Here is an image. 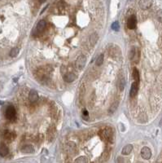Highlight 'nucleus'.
Here are the masks:
<instances>
[{
	"label": "nucleus",
	"mask_w": 162,
	"mask_h": 163,
	"mask_svg": "<svg viewBox=\"0 0 162 163\" xmlns=\"http://www.w3.org/2000/svg\"><path fill=\"white\" fill-rule=\"evenodd\" d=\"M76 78H77L76 75L73 73H66L64 75V81L66 82V83H72V82L75 81Z\"/></svg>",
	"instance_id": "9d476101"
},
{
	"label": "nucleus",
	"mask_w": 162,
	"mask_h": 163,
	"mask_svg": "<svg viewBox=\"0 0 162 163\" xmlns=\"http://www.w3.org/2000/svg\"><path fill=\"white\" fill-rule=\"evenodd\" d=\"M74 163H88V159H87L86 157H79L77 158L75 161H74Z\"/></svg>",
	"instance_id": "aec40b11"
},
{
	"label": "nucleus",
	"mask_w": 162,
	"mask_h": 163,
	"mask_svg": "<svg viewBox=\"0 0 162 163\" xmlns=\"http://www.w3.org/2000/svg\"><path fill=\"white\" fill-rule=\"evenodd\" d=\"M152 3H153V2L152 1V0H141V1L139 2L140 8L143 9V10L149 9L152 7Z\"/></svg>",
	"instance_id": "423d86ee"
},
{
	"label": "nucleus",
	"mask_w": 162,
	"mask_h": 163,
	"mask_svg": "<svg viewBox=\"0 0 162 163\" xmlns=\"http://www.w3.org/2000/svg\"><path fill=\"white\" fill-rule=\"evenodd\" d=\"M16 108H14V106L9 105L8 108H7V109L5 111V117H6V118L12 121V120H14L16 118Z\"/></svg>",
	"instance_id": "f257e3e1"
},
{
	"label": "nucleus",
	"mask_w": 162,
	"mask_h": 163,
	"mask_svg": "<svg viewBox=\"0 0 162 163\" xmlns=\"http://www.w3.org/2000/svg\"><path fill=\"white\" fill-rule=\"evenodd\" d=\"M99 39V35L97 34V33H93L90 37V43L92 46H94L98 42Z\"/></svg>",
	"instance_id": "dca6fc26"
},
{
	"label": "nucleus",
	"mask_w": 162,
	"mask_h": 163,
	"mask_svg": "<svg viewBox=\"0 0 162 163\" xmlns=\"http://www.w3.org/2000/svg\"><path fill=\"white\" fill-rule=\"evenodd\" d=\"M46 23L44 20H40V21L38 23L37 25V27H36V29L38 32H43L45 28H46Z\"/></svg>",
	"instance_id": "ddd939ff"
},
{
	"label": "nucleus",
	"mask_w": 162,
	"mask_h": 163,
	"mask_svg": "<svg viewBox=\"0 0 162 163\" xmlns=\"http://www.w3.org/2000/svg\"><path fill=\"white\" fill-rule=\"evenodd\" d=\"M130 59L132 61L134 62H138L139 59V51L135 48V47H133L130 52Z\"/></svg>",
	"instance_id": "0eeeda50"
},
{
	"label": "nucleus",
	"mask_w": 162,
	"mask_h": 163,
	"mask_svg": "<svg viewBox=\"0 0 162 163\" xmlns=\"http://www.w3.org/2000/svg\"><path fill=\"white\" fill-rule=\"evenodd\" d=\"M99 135H100L101 138H102L103 139L112 141V129H109V128L104 129V130H102L99 132Z\"/></svg>",
	"instance_id": "7ed1b4c3"
},
{
	"label": "nucleus",
	"mask_w": 162,
	"mask_h": 163,
	"mask_svg": "<svg viewBox=\"0 0 162 163\" xmlns=\"http://www.w3.org/2000/svg\"><path fill=\"white\" fill-rule=\"evenodd\" d=\"M86 62V57L84 55H81L78 56V58L77 59L76 62H75V67L77 70H82Z\"/></svg>",
	"instance_id": "f03ea898"
},
{
	"label": "nucleus",
	"mask_w": 162,
	"mask_h": 163,
	"mask_svg": "<svg viewBox=\"0 0 162 163\" xmlns=\"http://www.w3.org/2000/svg\"><path fill=\"white\" fill-rule=\"evenodd\" d=\"M141 156L143 159L148 160L152 157V151L148 147H143L141 149Z\"/></svg>",
	"instance_id": "39448f33"
},
{
	"label": "nucleus",
	"mask_w": 162,
	"mask_h": 163,
	"mask_svg": "<svg viewBox=\"0 0 162 163\" xmlns=\"http://www.w3.org/2000/svg\"><path fill=\"white\" fill-rule=\"evenodd\" d=\"M21 152L23 153H33L34 152V148H33V146L30 144H27L21 148Z\"/></svg>",
	"instance_id": "9b49d317"
},
{
	"label": "nucleus",
	"mask_w": 162,
	"mask_h": 163,
	"mask_svg": "<svg viewBox=\"0 0 162 163\" xmlns=\"http://www.w3.org/2000/svg\"><path fill=\"white\" fill-rule=\"evenodd\" d=\"M125 78L123 77H121L120 79H119V82H118V87L121 91H122L125 88Z\"/></svg>",
	"instance_id": "a211bd4d"
},
{
	"label": "nucleus",
	"mask_w": 162,
	"mask_h": 163,
	"mask_svg": "<svg viewBox=\"0 0 162 163\" xmlns=\"http://www.w3.org/2000/svg\"><path fill=\"white\" fill-rule=\"evenodd\" d=\"M29 100L31 103H34L38 100V94L36 90H31L29 94Z\"/></svg>",
	"instance_id": "1a4fd4ad"
},
{
	"label": "nucleus",
	"mask_w": 162,
	"mask_h": 163,
	"mask_svg": "<svg viewBox=\"0 0 162 163\" xmlns=\"http://www.w3.org/2000/svg\"><path fill=\"white\" fill-rule=\"evenodd\" d=\"M132 150H133V145L132 144H127L122 148L121 153H122L123 155H129L131 153Z\"/></svg>",
	"instance_id": "4468645a"
},
{
	"label": "nucleus",
	"mask_w": 162,
	"mask_h": 163,
	"mask_svg": "<svg viewBox=\"0 0 162 163\" xmlns=\"http://www.w3.org/2000/svg\"><path fill=\"white\" fill-rule=\"evenodd\" d=\"M140 163H141V162H140Z\"/></svg>",
	"instance_id": "a878e982"
},
{
	"label": "nucleus",
	"mask_w": 162,
	"mask_h": 163,
	"mask_svg": "<svg viewBox=\"0 0 162 163\" xmlns=\"http://www.w3.org/2000/svg\"><path fill=\"white\" fill-rule=\"evenodd\" d=\"M157 18L158 21L162 22V10H159L157 13Z\"/></svg>",
	"instance_id": "b1692460"
},
{
	"label": "nucleus",
	"mask_w": 162,
	"mask_h": 163,
	"mask_svg": "<svg viewBox=\"0 0 162 163\" xmlns=\"http://www.w3.org/2000/svg\"><path fill=\"white\" fill-rule=\"evenodd\" d=\"M112 30H113L114 31H118L120 30V25H119L118 21H115V22L112 23Z\"/></svg>",
	"instance_id": "5701e85b"
},
{
	"label": "nucleus",
	"mask_w": 162,
	"mask_h": 163,
	"mask_svg": "<svg viewBox=\"0 0 162 163\" xmlns=\"http://www.w3.org/2000/svg\"><path fill=\"white\" fill-rule=\"evenodd\" d=\"M4 138L6 139H8V140H13L16 138V134L12 131H5V134H4Z\"/></svg>",
	"instance_id": "2eb2a0df"
},
{
	"label": "nucleus",
	"mask_w": 162,
	"mask_h": 163,
	"mask_svg": "<svg viewBox=\"0 0 162 163\" xmlns=\"http://www.w3.org/2000/svg\"><path fill=\"white\" fill-rule=\"evenodd\" d=\"M136 25H137L136 16L134 15H132L131 16L129 17V19L127 20V27L130 30H134V29H135Z\"/></svg>",
	"instance_id": "20e7f679"
},
{
	"label": "nucleus",
	"mask_w": 162,
	"mask_h": 163,
	"mask_svg": "<svg viewBox=\"0 0 162 163\" xmlns=\"http://www.w3.org/2000/svg\"><path fill=\"white\" fill-rule=\"evenodd\" d=\"M139 91V83L134 82V83L131 84V87H130V97H134L137 95Z\"/></svg>",
	"instance_id": "6e6552de"
},
{
	"label": "nucleus",
	"mask_w": 162,
	"mask_h": 163,
	"mask_svg": "<svg viewBox=\"0 0 162 163\" xmlns=\"http://www.w3.org/2000/svg\"><path fill=\"white\" fill-rule=\"evenodd\" d=\"M83 115H84V116H86V117H88V112H87L86 109L83 110Z\"/></svg>",
	"instance_id": "393cba45"
},
{
	"label": "nucleus",
	"mask_w": 162,
	"mask_h": 163,
	"mask_svg": "<svg viewBox=\"0 0 162 163\" xmlns=\"http://www.w3.org/2000/svg\"><path fill=\"white\" fill-rule=\"evenodd\" d=\"M9 150L8 146H6L5 144H0V156L1 157H6L8 154Z\"/></svg>",
	"instance_id": "f8f14e48"
},
{
	"label": "nucleus",
	"mask_w": 162,
	"mask_h": 163,
	"mask_svg": "<svg viewBox=\"0 0 162 163\" xmlns=\"http://www.w3.org/2000/svg\"><path fill=\"white\" fill-rule=\"evenodd\" d=\"M103 62H104V55L103 54H101V55H99V56H98V58H97V60H96V65H98V66H100L101 65L103 64Z\"/></svg>",
	"instance_id": "412c9836"
},
{
	"label": "nucleus",
	"mask_w": 162,
	"mask_h": 163,
	"mask_svg": "<svg viewBox=\"0 0 162 163\" xmlns=\"http://www.w3.org/2000/svg\"><path fill=\"white\" fill-rule=\"evenodd\" d=\"M117 106H118V102H115L114 104H112L109 108V113H113L114 112H115L117 108Z\"/></svg>",
	"instance_id": "4be33fe9"
},
{
	"label": "nucleus",
	"mask_w": 162,
	"mask_h": 163,
	"mask_svg": "<svg viewBox=\"0 0 162 163\" xmlns=\"http://www.w3.org/2000/svg\"><path fill=\"white\" fill-rule=\"evenodd\" d=\"M20 52V49L18 47H14V48H12L10 51V56L11 57H16L18 56V54Z\"/></svg>",
	"instance_id": "6ab92c4d"
},
{
	"label": "nucleus",
	"mask_w": 162,
	"mask_h": 163,
	"mask_svg": "<svg viewBox=\"0 0 162 163\" xmlns=\"http://www.w3.org/2000/svg\"><path fill=\"white\" fill-rule=\"evenodd\" d=\"M133 78H134V81H135V83H139V70L137 69V68H134Z\"/></svg>",
	"instance_id": "f3484780"
}]
</instances>
